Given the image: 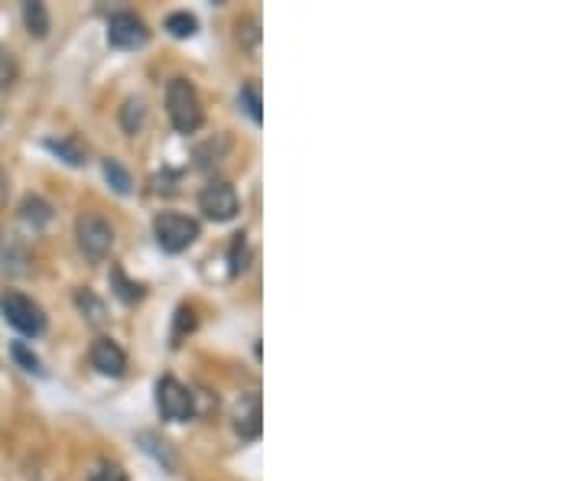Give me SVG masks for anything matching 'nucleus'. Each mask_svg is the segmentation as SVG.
<instances>
[{"label": "nucleus", "instance_id": "nucleus-1", "mask_svg": "<svg viewBox=\"0 0 585 481\" xmlns=\"http://www.w3.org/2000/svg\"><path fill=\"white\" fill-rule=\"evenodd\" d=\"M166 111H169V121L179 130V134H195V130L202 127V101H199V91L192 88V82L186 78H173V82L166 85Z\"/></svg>", "mask_w": 585, "mask_h": 481}, {"label": "nucleus", "instance_id": "nucleus-18", "mask_svg": "<svg viewBox=\"0 0 585 481\" xmlns=\"http://www.w3.org/2000/svg\"><path fill=\"white\" fill-rule=\"evenodd\" d=\"M75 303H78V309H82L85 316H88L91 325H101V322H104V306H101L98 299L91 296L88 290H78V293H75Z\"/></svg>", "mask_w": 585, "mask_h": 481}, {"label": "nucleus", "instance_id": "nucleus-2", "mask_svg": "<svg viewBox=\"0 0 585 481\" xmlns=\"http://www.w3.org/2000/svg\"><path fill=\"white\" fill-rule=\"evenodd\" d=\"M0 312H4V319L17 329L20 335H43L46 332V312L39 309V303H33L30 296H23L17 290H7L0 293Z\"/></svg>", "mask_w": 585, "mask_h": 481}, {"label": "nucleus", "instance_id": "nucleus-21", "mask_svg": "<svg viewBox=\"0 0 585 481\" xmlns=\"http://www.w3.org/2000/svg\"><path fill=\"white\" fill-rule=\"evenodd\" d=\"M88 481H127V472L117 462H98L91 468Z\"/></svg>", "mask_w": 585, "mask_h": 481}, {"label": "nucleus", "instance_id": "nucleus-5", "mask_svg": "<svg viewBox=\"0 0 585 481\" xmlns=\"http://www.w3.org/2000/svg\"><path fill=\"white\" fill-rule=\"evenodd\" d=\"M156 410H160L163 420L182 423L195 413V397L176 377H160V384H156Z\"/></svg>", "mask_w": 585, "mask_h": 481}, {"label": "nucleus", "instance_id": "nucleus-24", "mask_svg": "<svg viewBox=\"0 0 585 481\" xmlns=\"http://www.w3.org/2000/svg\"><path fill=\"white\" fill-rule=\"evenodd\" d=\"M257 20L251 17V20H244V23H238V39H241V43L247 46V49H257V43H260V30H257Z\"/></svg>", "mask_w": 585, "mask_h": 481}, {"label": "nucleus", "instance_id": "nucleus-26", "mask_svg": "<svg viewBox=\"0 0 585 481\" xmlns=\"http://www.w3.org/2000/svg\"><path fill=\"white\" fill-rule=\"evenodd\" d=\"M7 195H10V179H7L4 169H0V208L7 205Z\"/></svg>", "mask_w": 585, "mask_h": 481}, {"label": "nucleus", "instance_id": "nucleus-16", "mask_svg": "<svg viewBox=\"0 0 585 481\" xmlns=\"http://www.w3.org/2000/svg\"><path fill=\"white\" fill-rule=\"evenodd\" d=\"M104 179L111 182V189L117 195H130V189H134V182H130V173L117 160H111V156L104 160Z\"/></svg>", "mask_w": 585, "mask_h": 481}, {"label": "nucleus", "instance_id": "nucleus-19", "mask_svg": "<svg viewBox=\"0 0 585 481\" xmlns=\"http://www.w3.org/2000/svg\"><path fill=\"white\" fill-rule=\"evenodd\" d=\"M111 283H114V293L121 296L124 303H137V299L143 296V290H140V286H137V283H130L121 270H114V273H111Z\"/></svg>", "mask_w": 585, "mask_h": 481}, {"label": "nucleus", "instance_id": "nucleus-6", "mask_svg": "<svg viewBox=\"0 0 585 481\" xmlns=\"http://www.w3.org/2000/svg\"><path fill=\"white\" fill-rule=\"evenodd\" d=\"M199 208H202V215L205 218H212V221H231L234 215H238V192H234L228 182H208V186L202 189L199 195Z\"/></svg>", "mask_w": 585, "mask_h": 481}, {"label": "nucleus", "instance_id": "nucleus-17", "mask_svg": "<svg viewBox=\"0 0 585 481\" xmlns=\"http://www.w3.org/2000/svg\"><path fill=\"white\" fill-rule=\"evenodd\" d=\"M195 17L192 13H186V10H176V13H169L166 17V30H169V36H176V39H189V36H195Z\"/></svg>", "mask_w": 585, "mask_h": 481}, {"label": "nucleus", "instance_id": "nucleus-7", "mask_svg": "<svg viewBox=\"0 0 585 481\" xmlns=\"http://www.w3.org/2000/svg\"><path fill=\"white\" fill-rule=\"evenodd\" d=\"M108 39L117 49H140V46H147L150 30L137 13L124 10V13H114V17L108 20Z\"/></svg>", "mask_w": 585, "mask_h": 481}, {"label": "nucleus", "instance_id": "nucleus-3", "mask_svg": "<svg viewBox=\"0 0 585 481\" xmlns=\"http://www.w3.org/2000/svg\"><path fill=\"white\" fill-rule=\"evenodd\" d=\"M153 234L163 251L179 254L199 238V221L189 215H179V212H160L153 218Z\"/></svg>", "mask_w": 585, "mask_h": 481}, {"label": "nucleus", "instance_id": "nucleus-8", "mask_svg": "<svg viewBox=\"0 0 585 481\" xmlns=\"http://www.w3.org/2000/svg\"><path fill=\"white\" fill-rule=\"evenodd\" d=\"M88 358L101 374H108V377H121L127 371V355H124V348L114 342V338H95Z\"/></svg>", "mask_w": 585, "mask_h": 481}, {"label": "nucleus", "instance_id": "nucleus-14", "mask_svg": "<svg viewBox=\"0 0 585 481\" xmlns=\"http://www.w3.org/2000/svg\"><path fill=\"white\" fill-rule=\"evenodd\" d=\"M23 23H26V30H30V36L43 39L49 33V13H46V7L36 4V0L23 4Z\"/></svg>", "mask_w": 585, "mask_h": 481}, {"label": "nucleus", "instance_id": "nucleus-22", "mask_svg": "<svg viewBox=\"0 0 585 481\" xmlns=\"http://www.w3.org/2000/svg\"><path fill=\"white\" fill-rule=\"evenodd\" d=\"M17 59H13V52L0 46V88H10L17 82Z\"/></svg>", "mask_w": 585, "mask_h": 481}, {"label": "nucleus", "instance_id": "nucleus-15", "mask_svg": "<svg viewBox=\"0 0 585 481\" xmlns=\"http://www.w3.org/2000/svg\"><path fill=\"white\" fill-rule=\"evenodd\" d=\"M147 124V108H143L140 98H127L121 104V127L127 130V134H137V130Z\"/></svg>", "mask_w": 585, "mask_h": 481}, {"label": "nucleus", "instance_id": "nucleus-23", "mask_svg": "<svg viewBox=\"0 0 585 481\" xmlns=\"http://www.w3.org/2000/svg\"><path fill=\"white\" fill-rule=\"evenodd\" d=\"M241 104L247 108V114H251V121L260 124V88H257V82H247L241 88Z\"/></svg>", "mask_w": 585, "mask_h": 481}, {"label": "nucleus", "instance_id": "nucleus-10", "mask_svg": "<svg viewBox=\"0 0 585 481\" xmlns=\"http://www.w3.org/2000/svg\"><path fill=\"white\" fill-rule=\"evenodd\" d=\"M26 260H30V251H26L23 238L17 234H0V267L10 270V273H23L26 270Z\"/></svg>", "mask_w": 585, "mask_h": 481}, {"label": "nucleus", "instance_id": "nucleus-12", "mask_svg": "<svg viewBox=\"0 0 585 481\" xmlns=\"http://www.w3.org/2000/svg\"><path fill=\"white\" fill-rule=\"evenodd\" d=\"M20 221H23V225H30L33 231L46 228L49 221H52V208H49V202H43L39 195H26L23 205H20Z\"/></svg>", "mask_w": 585, "mask_h": 481}, {"label": "nucleus", "instance_id": "nucleus-9", "mask_svg": "<svg viewBox=\"0 0 585 481\" xmlns=\"http://www.w3.org/2000/svg\"><path fill=\"white\" fill-rule=\"evenodd\" d=\"M234 429L241 433V439H257L260 436V397L247 394L238 403V413H234Z\"/></svg>", "mask_w": 585, "mask_h": 481}, {"label": "nucleus", "instance_id": "nucleus-13", "mask_svg": "<svg viewBox=\"0 0 585 481\" xmlns=\"http://www.w3.org/2000/svg\"><path fill=\"white\" fill-rule=\"evenodd\" d=\"M140 442H143V449H147L156 462L166 465L169 472H176V452L169 449V442H166V439H160L156 433H140Z\"/></svg>", "mask_w": 585, "mask_h": 481}, {"label": "nucleus", "instance_id": "nucleus-20", "mask_svg": "<svg viewBox=\"0 0 585 481\" xmlns=\"http://www.w3.org/2000/svg\"><path fill=\"white\" fill-rule=\"evenodd\" d=\"M244 267H247V234L238 231L234 234V241H231V273L238 277Z\"/></svg>", "mask_w": 585, "mask_h": 481}, {"label": "nucleus", "instance_id": "nucleus-4", "mask_svg": "<svg viewBox=\"0 0 585 481\" xmlns=\"http://www.w3.org/2000/svg\"><path fill=\"white\" fill-rule=\"evenodd\" d=\"M75 238H78V247H82L85 257L104 260L114 247V228L101 215L85 212V215H78V221H75Z\"/></svg>", "mask_w": 585, "mask_h": 481}, {"label": "nucleus", "instance_id": "nucleus-25", "mask_svg": "<svg viewBox=\"0 0 585 481\" xmlns=\"http://www.w3.org/2000/svg\"><path fill=\"white\" fill-rule=\"evenodd\" d=\"M10 355H13V358H17V361L23 364V368H26V371H36V374H39V371H43V368H39V361H36V355H30V351H26V348H23L20 342L10 348Z\"/></svg>", "mask_w": 585, "mask_h": 481}, {"label": "nucleus", "instance_id": "nucleus-11", "mask_svg": "<svg viewBox=\"0 0 585 481\" xmlns=\"http://www.w3.org/2000/svg\"><path fill=\"white\" fill-rule=\"evenodd\" d=\"M46 150H52L59 156V160H65L69 166H82L88 160V147L78 137H49L46 140Z\"/></svg>", "mask_w": 585, "mask_h": 481}]
</instances>
